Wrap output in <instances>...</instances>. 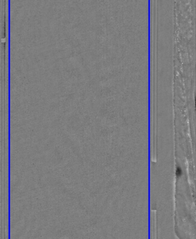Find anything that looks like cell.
I'll return each instance as SVG.
<instances>
[{"label": "cell", "instance_id": "obj_1", "mask_svg": "<svg viewBox=\"0 0 196 239\" xmlns=\"http://www.w3.org/2000/svg\"><path fill=\"white\" fill-rule=\"evenodd\" d=\"M182 173V171L181 169L180 168H178L177 170V176H180Z\"/></svg>", "mask_w": 196, "mask_h": 239}]
</instances>
